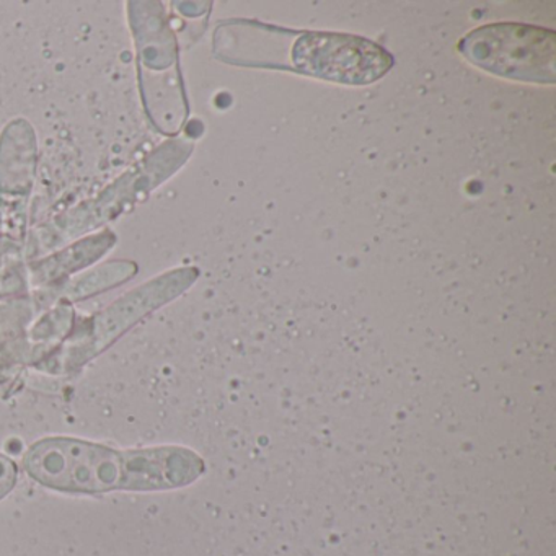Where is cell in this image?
I'll list each match as a JSON object with an SVG mask.
<instances>
[{
    "label": "cell",
    "instance_id": "6da1fadb",
    "mask_svg": "<svg viewBox=\"0 0 556 556\" xmlns=\"http://www.w3.org/2000/svg\"><path fill=\"white\" fill-rule=\"evenodd\" d=\"M24 467L50 490L103 494L187 486L203 475L204 462L193 451L170 445L116 451L80 439L48 438L28 448Z\"/></svg>",
    "mask_w": 556,
    "mask_h": 556
},
{
    "label": "cell",
    "instance_id": "7a4b0ae2",
    "mask_svg": "<svg viewBox=\"0 0 556 556\" xmlns=\"http://www.w3.org/2000/svg\"><path fill=\"white\" fill-rule=\"evenodd\" d=\"M475 66L526 83H555V34L522 24L478 28L458 45Z\"/></svg>",
    "mask_w": 556,
    "mask_h": 556
},
{
    "label": "cell",
    "instance_id": "3957f363",
    "mask_svg": "<svg viewBox=\"0 0 556 556\" xmlns=\"http://www.w3.org/2000/svg\"><path fill=\"white\" fill-rule=\"evenodd\" d=\"M292 63L298 73L334 83L363 86L380 79L393 60L372 41L351 35L307 34L295 41Z\"/></svg>",
    "mask_w": 556,
    "mask_h": 556
},
{
    "label": "cell",
    "instance_id": "277c9868",
    "mask_svg": "<svg viewBox=\"0 0 556 556\" xmlns=\"http://www.w3.org/2000/svg\"><path fill=\"white\" fill-rule=\"evenodd\" d=\"M18 480V467L12 458L0 454V501L12 493Z\"/></svg>",
    "mask_w": 556,
    "mask_h": 556
}]
</instances>
